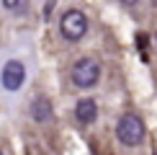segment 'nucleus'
<instances>
[{
	"instance_id": "nucleus-1",
	"label": "nucleus",
	"mask_w": 157,
	"mask_h": 155,
	"mask_svg": "<svg viewBox=\"0 0 157 155\" xmlns=\"http://www.w3.org/2000/svg\"><path fill=\"white\" fill-rule=\"evenodd\" d=\"M144 121H142V116H136V114H124L121 119H119V124H116V137H119L121 145H126V147H136L142 140H144Z\"/></svg>"
},
{
	"instance_id": "nucleus-2",
	"label": "nucleus",
	"mask_w": 157,
	"mask_h": 155,
	"mask_svg": "<svg viewBox=\"0 0 157 155\" xmlns=\"http://www.w3.org/2000/svg\"><path fill=\"white\" fill-rule=\"evenodd\" d=\"M70 78H72V85L75 88L88 90V88L98 85V80H101V65H98L95 60H90V57H80V60L72 65Z\"/></svg>"
},
{
	"instance_id": "nucleus-3",
	"label": "nucleus",
	"mask_w": 157,
	"mask_h": 155,
	"mask_svg": "<svg viewBox=\"0 0 157 155\" xmlns=\"http://www.w3.org/2000/svg\"><path fill=\"white\" fill-rule=\"evenodd\" d=\"M59 34L67 39V42H80V39L88 34V16L82 10H64L59 18Z\"/></svg>"
},
{
	"instance_id": "nucleus-4",
	"label": "nucleus",
	"mask_w": 157,
	"mask_h": 155,
	"mask_svg": "<svg viewBox=\"0 0 157 155\" xmlns=\"http://www.w3.org/2000/svg\"><path fill=\"white\" fill-rule=\"evenodd\" d=\"M0 83L5 90H21V85L26 83V65L21 60H8L3 65V73H0Z\"/></svg>"
},
{
	"instance_id": "nucleus-5",
	"label": "nucleus",
	"mask_w": 157,
	"mask_h": 155,
	"mask_svg": "<svg viewBox=\"0 0 157 155\" xmlns=\"http://www.w3.org/2000/svg\"><path fill=\"white\" fill-rule=\"evenodd\" d=\"M75 119H77V124L90 127L98 119V103L93 98H80L75 103Z\"/></svg>"
},
{
	"instance_id": "nucleus-6",
	"label": "nucleus",
	"mask_w": 157,
	"mask_h": 155,
	"mask_svg": "<svg viewBox=\"0 0 157 155\" xmlns=\"http://www.w3.org/2000/svg\"><path fill=\"white\" fill-rule=\"evenodd\" d=\"M31 119L39 121V124H44V121L52 119V101L47 98V96H36L34 101H31Z\"/></svg>"
},
{
	"instance_id": "nucleus-7",
	"label": "nucleus",
	"mask_w": 157,
	"mask_h": 155,
	"mask_svg": "<svg viewBox=\"0 0 157 155\" xmlns=\"http://www.w3.org/2000/svg\"><path fill=\"white\" fill-rule=\"evenodd\" d=\"M18 5H21V0H3V8H8V10H16Z\"/></svg>"
},
{
	"instance_id": "nucleus-8",
	"label": "nucleus",
	"mask_w": 157,
	"mask_h": 155,
	"mask_svg": "<svg viewBox=\"0 0 157 155\" xmlns=\"http://www.w3.org/2000/svg\"><path fill=\"white\" fill-rule=\"evenodd\" d=\"M136 42H139V47L144 49L147 47V34H139V36H136Z\"/></svg>"
},
{
	"instance_id": "nucleus-9",
	"label": "nucleus",
	"mask_w": 157,
	"mask_h": 155,
	"mask_svg": "<svg viewBox=\"0 0 157 155\" xmlns=\"http://www.w3.org/2000/svg\"><path fill=\"white\" fill-rule=\"evenodd\" d=\"M119 3H124V5H136L139 0H119Z\"/></svg>"
},
{
	"instance_id": "nucleus-10",
	"label": "nucleus",
	"mask_w": 157,
	"mask_h": 155,
	"mask_svg": "<svg viewBox=\"0 0 157 155\" xmlns=\"http://www.w3.org/2000/svg\"><path fill=\"white\" fill-rule=\"evenodd\" d=\"M0 155H3V150H0Z\"/></svg>"
}]
</instances>
